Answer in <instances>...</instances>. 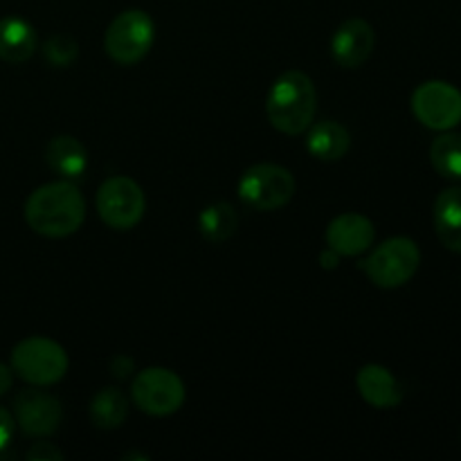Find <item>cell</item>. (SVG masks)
<instances>
[{
    "instance_id": "cb8c5ba5",
    "label": "cell",
    "mask_w": 461,
    "mask_h": 461,
    "mask_svg": "<svg viewBox=\"0 0 461 461\" xmlns=\"http://www.w3.org/2000/svg\"><path fill=\"white\" fill-rule=\"evenodd\" d=\"M133 367H135L133 358H129V356H117V358H113L111 363V374L115 378H122V381H124V378L131 376Z\"/></svg>"
},
{
    "instance_id": "e0dca14e",
    "label": "cell",
    "mask_w": 461,
    "mask_h": 461,
    "mask_svg": "<svg viewBox=\"0 0 461 461\" xmlns=\"http://www.w3.org/2000/svg\"><path fill=\"white\" fill-rule=\"evenodd\" d=\"M349 147V131L331 120H324L320 122V124L311 126L309 135H306V149H309V153L324 162H336L340 160V158H345Z\"/></svg>"
},
{
    "instance_id": "44dd1931",
    "label": "cell",
    "mask_w": 461,
    "mask_h": 461,
    "mask_svg": "<svg viewBox=\"0 0 461 461\" xmlns=\"http://www.w3.org/2000/svg\"><path fill=\"white\" fill-rule=\"evenodd\" d=\"M43 57L54 68H70L79 57V45L72 36L57 34L43 43Z\"/></svg>"
},
{
    "instance_id": "ba28073f",
    "label": "cell",
    "mask_w": 461,
    "mask_h": 461,
    "mask_svg": "<svg viewBox=\"0 0 461 461\" xmlns=\"http://www.w3.org/2000/svg\"><path fill=\"white\" fill-rule=\"evenodd\" d=\"M135 405L151 417H169L185 403V385L180 376L165 367H147L135 376L131 387Z\"/></svg>"
},
{
    "instance_id": "9c48e42d",
    "label": "cell",
    "mask_w": 461,
    "mask_h": 461,
    "mask_svg": "<svg viewBox=\"0 0 461 461\" xmlns=\"http://www.w3.org/2000/svg\"><path fill=\"white\" fill-rule=\"evenodd\" d=\"M412 113L432 131H450L461 124V90L448 81H426L412 93Z\"/></svg>"
},
{
    "instance_id": "6da1fadb",
    "label": "cell",
    "mask_w": 461,
    "mask_h": 461,
    "mask_svg": "<svg viewBox=\"0 0 461 461\" xmlns=\"http://www.w3.org/2000/svg\"><path fill=\"white\" fill-rule=\"evenodd\" d=\"M86 219V201L72 180L34 189L25 203V221L36 234L63 239L75 234Z\"/></svg>"
},
{
    "instance_id": "d6986e66",
    "label": "cell",
    "mask_w": 461,
    "mask_h": 461,
    "mask_svg": "<svg viewBox=\"0 0 461 461\" xmlns=\"http://www.w3.org/2000/svg\"><path fill=\"white\" fill-rule=\"evenodd\" d=\"M237 212L228 203H212L198 216V230L210 243H223L237 232Z\"/></svg>"
},
{
    "instance_id": "d4e9b609",
    "label": "cell",
    "mask_w": 461,
    "mask_h": 461,
    "mask_svg": "<svg viewBox=\"0 0 461 461\" xmlns=\"http://www.w3.org/2000/svg\"><path fill=\"white\" fill-rule=\"evenodd\" d=\"M12 383H14V374L7 365L0 363V396L7 394L12 390Z\"/></svg>"
},
{
    "instance_id": "8fae6325",
    "label": "cell",
    "mask_w": 461,
    "mask_h": 461,
    "mask_svg": "<svg viewBox=\"0 0 461 461\" xmlns=\"http://www.w3.org/2000/svg\"><path fill=\"white\" fill-rule=\"evenodd\" d=\"M376 34L363 18H349L336 30L331 39L333 61L342 68H360L374 52Z\"/></svg>"
},
{
    "instance_id": "30bf717a",
    "label": "cell",
    "mask_w": 461,
    "mask_h": 461,
    "mask_svg": "<svg viewBox=\"0 0 461 461\" xmlns=\"http://www.w3.org/2000/svg\"><path fill=\"white\" fill-rule=\"evenodd\" d=\"M59 399L43 390H23L14 399V421L27 437H50L61 426Z\"/></svg>"
},
{
    "instance_id": "ac0fdd59",
    "label": "cell",
    "mask_w": 461,
    "mask_h": 461,
    "mask_svg": "<svg viewBox=\"0 0 461 461\" xmlns=\"http://www.w3.org/2000/svg\"><path fill=\"white\" fill-rule=\"evenodd\" d=\"M129 401L117 387H104L90 401V421L97 430H117L126 421Z\"/></svg>"
},
{
    "instance_id": "5bb4252c",
    "label": "cell",
    "mask_w": 461,
    "mask_h": 461,
    "mask_svg": "<svg viewBox=\"0 0 461 461\" xmlns=\"http://www.w3.org/2000/svg\"><path fill=\"white\" fill-rule=\"evenodd\" d=\"M39 48L36 30L18 16L0 18V59L5 63H25Z\"/></svg>"
},
{
    "instance_id": "9a60e30c",
    "label": "cell",
    "mask_w": 461,
    "mask_h": 461,
    "mask_svg": "<svg viewBox=\"0 0 461 461\" xmlns=\"http://www.w3.org/2000/svg\"><path fill=\"white\" fill-rule=\"evenodd\" d=\"M45 162L61 178L75 180L81 178L84 171L88 169V151L72 135H57L50 140L48 149H45Z\"/></svg>"
},
{
    "instance_id": "7c38bea8",
    "label": "cell",
    "mask_w": 461,
    "mask_h": 461,
    "mask_svg": "<svg viewBox=\"0 0 461 461\" xmlns=\"http://www.w3.org/2000/svg\"><path fill=\"white\" fill-rule=\"evenodd\" d=\"M376 237L374 223L363 214L347 212L336 216L327 228V246L340 257H358L369 250Z\"/></svg>"
},
{
    "instance_id": "7402d4cb",
    "label": "cell",
    "mask_w": 461,
    "mask_h": 461,
    "mask_svg": "<svg viewBox=\"0 0 461 461\" xmlns=\"http://www.w3.org/2000/svg\"><path fill=\"white\" fill-rule=\"evenodd\" d=\"M27 459L30 461H48V459H63V453L59 448H54L52 444H48V441H39V444L32 446L30 450H27Z\"/></svg>"
},
{
    "instance_id": "603a6c76",
    "label": "cell",
    "mask_w": 461,
    "mask_h": 461,
    "mask_svg": "<svg viewBox=\"0 0 461 461\" xmlns=\"http://www.w3.org/2000/svg\"><path fill=\"white\" fill-rule=\"evenodd\" d=\"M14 430H16V421H14V414L9 410L0 408V453L12 444Z\"/></svg>"
},
{
    "instance_id": "484cf974",
    "label": "cell",
    "mask_w": 461,
    "mask_h": 461,
    "mask_svg": "<svg viewBox=\"0 0 461 461\" xmlns=\"http://www.w3.org/2000/svg\"><path fill=\"white\" fill-rule=\"evenodd\" d=\"M320 264L324 266V268H336L338 264H340V255H338L336 250H331V248H329V250H324L322 255H320Z\"/></svg>"
},
{
    "instance_id": "5b68a950",
    "label": "cell",
    "mask_w": 461,
    "mask_h": 461,
    "mask_svg": "<svg viewBox=\"0 0 461 461\" xmlns=\"http://www.w3.org/2000/svg\"><path fill=\"white\" fill-rule=\"evenodd\" d=\"M156 41V23L142 9H126L108 25L104 50L120 66L142 61Z\"/></svg>"
},
{
    "instance_id": "8992f818",
    "label": "cell",
    "mask_w": 461,
    "mask_h": 461,
    "mask_svg": "<svg viewBox=\"0 0 461 461\" xmlns=\"http://www.w3.org/2000/svg\"><path fill=\"white\" fill-rule=\"evenodd\" d=\"M295 178L286 167L261 162L243 171L239 180V198L257 212H275L295 196Z\"/></svg>"
},
{
    "instance_id": "7a4b0ae2",
    "label": "cell",
    "mask_w": 461,
    "mask_h": 461,
    "mask_svg": "<svg viewBox=\"0 0 461 461\" xmlns=\"http://www.w3.org/2000/svg\"><path fill=\"white\" fill-rule=\"evenodd\" d=\"M318 111V90L302 70H288L275 79L266 97L268 122L286 135H300L313 124Z\"/></svg>"
},
{
    "instance_id": "4fadbf2b",
    "label": "cell",
    "mask_w": 461,
    "mask_h": 461,
    "mask_svg": "<svg viewBox=\"0 0 461 461\" xmlns=\"http://www.w3.org/2000/svg\"><path fill=\"white\" fill-rule=\"evenodd\" d=\"M360 396L376 410H392L403 401V387L383 365H365L356 376Z\"/></svg>"
},
{
    "instance_id": "277c9868",
    "label": "cell",
    "mask_w": 461,
    "mask_h": 461,
    "mask_svg": "<svg viewBox=\"0 0 461 461\" xmlns=\"http://www.w3.org/2000/svg\"><path fill=\"white\" fill-rule=\"evenodd\" d=\"M421 264L419 246L408 237L387 239L376 248L367 259L358 264L369 277V282L378 288H399L405 286Z\"/></svg>"
},
{
    "instance_id": "52a82bcc",
    "label": "cell",
    "mask_w": 461,
    "mask_h": 461,
    "mask_svg": "<svg viewBox=\"0 0 461 461\" xmlns=\"http://www.w3.org/2000/svg\"><path fill=\"white\" fill-rule=\"evenodd\" d=\"M144 192L133 178L126 176H113L99 187L97 192V212L99 219L111 230H131L142 221Z\"/></svg>"
},
{
    "instance_id": "3957f363",
    "label": "cell",
    "mask_w": 461,
    "mask_h": 461,
    "mask_svg": "<svg viewBox=\"0 0 461 461\" xmlns=\"http://www.w3.org/2000/svg\"><path fill=\"white\" fill-rule=\"evenodd\" d=\"M68 365L66 349L43 336L25 338L12 351V372L34 387H48L61 381Z\"/></svg>"
},
{
    "instance_id": "2e32d148",
    "label": "cell",
    "mask_w": 461,
    "mask_h": 461,
    "mask_svg": "<svg viewBox=\"0 0 461 461\" xmlns=\"http://www.w3.org/2000/svg\"><path fill=\"white\" fill-rule=\"evenodd\" d=\"M432 221L439 241L461 255V187L444 189L437 196Z\"/></svg>"
},
{
    "instance_id": "ffe728a7",
    "label": "cell",
    "mask_w": 461,
    "mask_h": 461,
    "mask_svg": "<svg viewBox=\"0 0 461 461\" xmlns=\"http://www.w3.org/2000/svg\"><path fill=\"white\" fill-rule=\"evenodd\" d=\"M430 162L444 178H461V135L446 131L432 140Z\"/></svg>"
}]
</instances>
